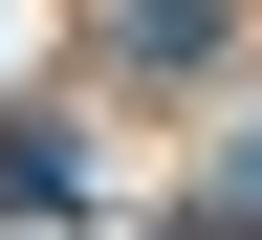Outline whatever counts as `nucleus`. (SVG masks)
Returning a JSON list of instances; mask_svg holds the SVG:
<instances>
[{"instance_id":"1","label":"nucleus","mask_w":262,"mask_h":240,"mask_svg":"<svg viewBox=\"0 0 262 240\" xmlns=\"http://www.w3.org/2000/svg\"><path fill=\"white\" fill-rule=\"evenodd\" d=\"M110 44H131V66H153V88H196V66L241 44V0H110Z\"/></svg>"},{"instance_id":"2","label":"nucleus","mask_w":262,"mask_h":240,"mask_svg":"<svg viewBox=\"0 0 262 240\" xmlns=\"http://www.w3.org/2000/svg\"><path fill=\"white\" fill-rule=\"evenodd\" d=\"M0 219H88V131H44V110L0 131Z\"/></svg>"}]
</instances>
